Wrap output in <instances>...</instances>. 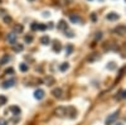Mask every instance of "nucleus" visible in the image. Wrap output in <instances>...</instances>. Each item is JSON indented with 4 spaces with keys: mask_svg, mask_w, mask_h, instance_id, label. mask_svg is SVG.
I'll return each mask as SVG.
<instances>
[{
    "mask_svg": "<svg viewBox=\"0 0 126 125\" xmlns=\"http://www.w3.org/2000/svg\"><path fill=\"white\" fill-rule=\"evenodd\" d=\"M117 116H119V112H117V111H116V112H113V114H111V115L106 119V125H111V124H113L115 121H116Z\"/></svg>",
    "mask_w": 126,
    "mask_h": 125,
    "instance_id": "f257e3e1",
    "label": "nucleus"
},
{
    "mask_svg": "<svg viewBox=\"0 0 126 125\" xmlns=\"http://www.w3.org/2000/svg\"><path fill=\"white\" fill-rule=\"evenodd\" d=\"M15 83H16V80L15 78H10V80H6V81L3 82V87L4 89H10V87H13Z\"/></svg>",
    "mask_w": 126,
    "mask_h": 125,
    "instance_id": "f03ea898",
    "label": "nucleus"
},
{
    "mask_svg": "<svg viewBox=\"0 0 126 125\" xmlns=\"http://www.w3.org/2000/svg\"><path fill=\"white\" fill-rule=\"evenodd\" d=\"M113 32L119 36H125L126 34V25H119L113 29Z\"/></svg>",
    "mask_w": 126,
    "mask_h": 125,
    "instance_id": "7ed1b4c3",
    "label": "nucleus"
},
{
    "mask_svg": "<svg viewBox=\"0 0 126 125\" xmlns=\"http://www.w3.org/2000/svg\"><path fill=\"white\" fill-rule=\"evenodd\" d=\"M44 91L42 90V89H38V90H35V92H34V97L37 99V100H42V99H44Z\"/></svg>",
    "mask_w": 126,
    "mask_h": 125,
    "instance_id": "20e7f679",
    "label": "nucleus"
},
{
    "mask_svg": "<svg viewBox=\"0 0 126 125\" xmlns=\"http://www.w3.org/2000/svg\"><path fill=\"white\" fill-rule=\"evenodd\" d=\"M6 40L9 42L10 44H14L15 42H16V34H15V33H9V34H6Z\"/></svg>",
    "mask_w": 126,
    "mask_h": 125,
    "instance_id": "39448f33",
    "label": "nucleus"
},
{
    "mask_svg": "<svg viewBox=\"0 0 126 125\" xmlns=\"http://www.w3.org/2000/svg\"><path fill=\"white\" fill-rule=\"evenodd\" d=\"M69 20H71L72 23H75V24L82 23V19L78 17V14H71V17H69Z\"/></svg>",
    "mask_w": 126,
    "mask_h": 125,
    "instance_id": "423d86ee",
    "label": "nucleus"
},
{
    "mask_svg": "<svg viewBox=\"0 0 126 125\" xmlns=\"http://www.w3.org/2000/svg\"><path fill=\"white\" fill-rule=\"evenodd\" d=\"M66 107H58V109H56L54 110V114L57 116H66Z\"/></svg>",
    "mask_w": 126,
    "mask_h": 125,
    "instance_id": "0eeeda50",
    "label": "nucleus"
},
{
    "mask_svg": "<svg viewBox=\"0 0 126 125\" xmlns=\"http://www.w3.org/2000/svg\"><path fill=\"white\" fill-rule=\"evenodd\" d=\"M76 114H77V111H76V109L75 107H68L67 110H66V115H69L71 118H75L76 116Z\"/></svg>",
    "mask_w": 126,
    "mask_h": 125,
    "instance_id": "6e6552de",
    "label": "nucleus"
},
{
    "mask_svg": "<svg viewBox=\"0 0 126 125\" xmlns=\"http://www.w3.org/2000/svg\"><path fill=\"white\" fill-rule=\"evenodd\" d=\"M67 28H68V24L64 22V20H61V22L58 23V29L59 30H67Z\"/></svg>",
    "mask_w": 126,
    "mask_h": 125,
    "instance_id": "1a4fd4ad",
    "label": "nucleus"
},
{
    "mask_svg": "<svg viewBox=\"0 0 126 125\" xmlns=\"http://www.w3.org/2000/svg\"><path fill=\"white\" fill-rule=\"evenodd\" d=\"M106 18H107L109 20H117V19L120 18V15H119V14H116V13H109Z\"/></svg>",
    "mask_w": 126,
    "mask_h": 125,
    "instance_id": "9d476101",
    "label": "nucleus"
},
{
    "mask_svg": "<svg viewBox=\"0 0 126 125\" xmlns=\"http://www.w3.org/2000/svg\"><path fill=\"white\" fill-rule=\"evenodd\" d=\"M40 43H42V44H44V46L49 44V43H50V39H49V37H48V36H43V37L40 38Z\"/></svg>",
    "mask_w": 126,
    "mask_h": 125,
    "instance_id": "9b49d317",
    "label": "nucleus"
},
{
    "mask_svg": "<svg viewBox=\"0 0 126 125\" xmlns=\"http://www.w3.org/2000/svg\"><path fill=\"white\" fill-rule=\"evenodd\" d=\"M13 49H14V52H22L23 49H24V46L23 44H16V43H14V46H13Z\"/></svg>",
    "mask_w": 126,
    "mask_h": 125,
    "instance_id": "f8f14e48",
    "label": "nucleus"
},
{
    "mask_svg": "<svg viewBox=\"0 0 126 125\" xmlns=\"http://www.w3.org/2000/svg\"><path fill=\"white\" fill-rule=\"evenodd\" d=\"M9 61H10V56H9V54H5V56H3L1 59H0V65H1V66H3V65H6Z\"/></svg>",
    "mask_w": 126,
    "mask_h": 125,
    "instance_id": "ddd939ff",
    "label": "nucleus"
},
{
    "mask_svg": "<svg viewBox=\"0 0 126 125\" xmlns=\"http://www.w3.org/2000/svg\"><path fill=\"white\" fill-rule=\"evenodd\" d=\"M52 93L54 95V97H62V89H54L53 91H52Z\"/></svg>",
    "mask_w": 126,
    "mask_h": 125,
    "instance_id": "4468645a",
    "label": "nucleus"
},
{
    "mask_svg": "<svg viewBox=\"0 0 126 125\" xmlns=\"http://www.w3.org/2000/svg\"><path fill=\"white\" fill-rule=\"evenodd\" d=\"M9 110L12 111L14 115H19V114H20V107H19V106H10Z\"/></svg>",
    "mask_w": 126,
    "mask_h": 125,
    "instance_id": "2eb2a0df",
    "label": "nucleus"
},
{
    "mask_svg": "<svg viewBox=\"0 0 126 125\" xmlns=\"http://www.w3.org/2000/svg\"><path fill=\"white\" fill-rule=\"evenodd\" d=\"M125 97H126V90H122L120 93H117L116 100H121V99H125Z\"/></svg>",
    "mask_w": 126,
    "mask_h": 125,
    "instance_id": "dca6fc26",
    "label": "nucleus"
},
{
    "mask_svg": "<svg viewBox=\"0 0 126 125\" xmlns=\"http://www.w3.org/2000/svg\"><path fill=\"white\" fill-rule=\"evenodd\" d=\"M68 67H69V65H68V63H66V62H64V63H62V65L59 66V71L64 72V71H67V70H68Z\"/></svg>",
    "mask_w": 126,
    "mask_h": 125,
    "instance_id": "f3484780",
    "label": "nucleus"
},
{
    "mask_svg": "<svg viewBox=\"0 0 126 125\" xmlns=\"http://www.w3.org/2000/svg\"><path fill=\"white\" fill-rule=\"evenodd\" d=\"M62 49V46H61V43H59V42H56V43H54V46H53V51L54 52H59Z\"/></svg>",
    "mask_w": 126,
    "mask_h": 125,
    "instance_id": "a211bd4d",
    "label": "nucleus"
},
{
    "mask_svg": "<svg viewBox=\"0 0 126 125\" xmlns=\"http://www.w3.org/2000/svg\"><path fill=\"white\" fill-rule=\"evenodd\" d=\"M98 58H100V56H98V54L93 53L91 57H88V58H87V61H88V62H93V61H96V59H98Z\"/></svg>",
    "mask_w": 126,
    "mask_h": 125,
    "instance_id": "6ab92c4d",
    "label": "nucleus"
},
{
    "mask_svg": "<svg viewBox=\"0 0 126 125\" xmlns=\"http://www.w3.org/2000/svg\"><path fill=\"white\" fill-rule=\"evenodd\" d=\"M19 70L22 71V72H27V71H28V65H25V63H20Z\"/></svg>",
    "mask_w": 126,
    "mask_h": 125,
    "instance_id": "aec40b11",
    "label": "nucleus"
},
{
    "mask_svg": "<svg viewBox=\"0 0 126 125\" xmlns=\"http://www.w3.org/2000/svg\"><path fill=\"white\" fill-rule=\"evenodd\" d=\"M23 25H20V24H18V25H15L14 27V30H15V32H18V33H22L23 32Z\"/></svg>",
    "mask_w": 126,
    "mask_h": 125,
    "instance_id": "412c9836",
    "label": "nucleus"
},
{
    "mask_svg": "<svg viewBox=\"0 0 126 125\" xmlns=\"http://www.w3.org/2000/svg\"><path fill=\"white\" fill-rule=\"evenodd\" d=\"M72 52H73V46H72V44H68L67 48H66V53H67V54H71Z\"/></svg>",
    "mask_w": 126,
    "mask_h": 125,
    "instance_id": "4be33fe9",
    "label": "nucleus"
},
{
    "mask_svg": "<svg viewBox=\"0 0 126 125\" xmlns=\"http://www.w3.org/2000/svg\"><path fill=\"white\" fill-rule=\"evenodd\" d=\"M24 40H25V43H32V42H33V37L32 36H25Z\"/></svg>",
    "mask_w": 126,
    "mask_h": 125,
    "instance_id": "5701e85b",
    "label": "nucleus"
},
{
    "mask_svg": "<svg viewBox=\"0 0 126 125\" xmlns=\"http://www.w3.org/2000/svg\"><path fill=\"white\" fill-rule=\"evenodd\" d=\"M6 101H8V100H6V97H5L4 95H0V105H4Z\"/></svg>",
    "mask_w": 126,
    "mask_h": 125,
    "instance_id": "b1692460",
    "label": "nucleus"
},
{
    "mask_svg": "<svg viewBox=\"0 0 126 125\" xmlns=\"http://www.w3.org/2000/svg\"><path fill=\"white\" fill-rule=\"evenodd\" d=\"M66 36L69 37V38H73V37H75V33H73L72 30H66Z\"/></svg>",
    "mask_w": 126,
    "mask_h": 125,
    "instance_id": "393cba45",
    "label": "nucleus"
},
{
    "mask_svg": "<svg viewBox=\"0 0 126 125\" xmlns=\"http://www.w3.org/2000/svg\"><path fill=\"white\" fill-rule=\"evenodd\" d=\"M47 29V25L44 24H38V30H46Z\"/></svg>",
    "mask_w": 126,
    "mask_h": 125,
    "instance_id": "a878e982",
    "label": "nucleus"
},
{
    "mask_svg": "<svg viewBox=\"0 0 126 125\" xmlns=\"http://www.w3.org/2000/svg\"><path fill=\"white\" fill-rule=\"evenodd\" d=\"M30 28H32V30H38V23H33L30 25Z\"/></svg>",
    "mask_w": 126,
    "mask_h": 125,
    "instance_id": "bb28decb",
    "label": "nucleus"
},
{
    "mask_svg": "<svg viewBox=\"0 0 126 125\" xmlns=\"http://www.w3.org/2000/svg\"><path fill=\"white\" fill-rule=\"evenodd\" d=\"M4 22H5V23H10V22H12V18H10L9 15H5V17H4Z\"/></svg>",
    "mask_w": 126,
    "mask_h": 125,
    "instance_id": "cd10ccee",
    "label": "nucleus"
},
{
    "mask_svg": "<svg viewBox=\"0 0 126 125\" xmlns=\"http://www.w3.org/2000/svg\"><path fill=\"white\" fill-rule=\"evenodd\" d=\"M101 38H102V33H101V32L96 33V37H94V39H96V40H100Z\"/></svg>",
    "mask_w": 126,
    "mask_h": 125,
    "instance_id": "c85d7f7f",
    "label": "nucleus"
},
{
    "mask_svg": "<svg viewBox=\"0 0 126 125\" xmlns=\"http://www.w3.org/2000/svg\"><path fill=\"white\" fill-rule=\"evenodd\" d=\"M107 68H110V70H115V63H110V65L107 66Z\"/></svg>",
    "mask_w": 126,
    "mask_h": 125,
    "instance_id": "c756f323",
    "label": "nucleus"
},
{
    "mask_svg": "<svg viewBox=\"0 0 126 125\" xmlns=\"http://www.w3.org/2000/svg\"><path fill=\"white\" fill-rule=\"evenodd\" d=\"M8 123H6V120H4V119H0V125H6Z\"/></svg>",
    "mask_w": 126,
    "mask_h": 125,
    "instance_id": "7c9ffc66",
    "label": "nucleus"
},
{
    "mask_svg": "<svg viewBox=\"0 0 126 125\" xmlns=\"http://www.w3.org/2000/svg\"><path fill=\"white\" fill-rule=\"evenodd\" d=\"M6 73H14V70L13 68H8L6 70Z\"/></svg>",
    "mask_w": 126,
    "mask_h": 125,
    "instance_id": "2f4dec72",
    "label": "nucleus"
},
{
    "mask_svg": "<svg viewBox=\"0 0 126 125\" xmlns=\"http://www.w3.org/2000/svg\"><path fill=\"white\" fill-rule=\"evenodd\" d=\"M46 81H47V83H52V82H53V78H52V77H49V78H47Z\"/></svg>",
    "mask_w": 126,
    "mask_h": 125,
    "instance_id": "473e14b6",
    "label": "nucleus"
},
{
    "mask_svg": "<svg viewBox=\"0 0 126 125\" xmlns=\"http://www.w3.org/2000/svg\"><path fill=\"white\" fill-rule=\"evenodd\" d=\"M54 25H53V23H49V25H47V28H49V29H52Z\"/></svg>",
    "mask_w": 126,
    "mask_h": 125,
    "instance_id": "72a5a7b5",
    "label": "nucleus"
},
{
    "mask_svg": "<svg viewBox=\"0 0 126 125\" xmlns=\"http://www.w3.org/2000/svg\"><path fill=\"white\" fill-rule=\"evenodd\" d=\"M4 13H5V10L4 9H0V15H3Z\"/></svg>",
    "mask_w": 126,
    "mask_h": 125,
    "instance_id": "f704fd0d",
    "label": "nucleus"
},
{
    "mask_svg": "<svg viewBox=\"0 0 126 125\" xmlns=\"http://www.w3.org/2000/svg\"><path fill=\"white\" fill-rule=\"evenodd\" d=\"M43 15H44V17H49V13H47V12H46V13H43Z\"/></svg>",
    "mask_w": 126,
    "mask_h": 125,
    "instance_id": "c9c22d12",
    "label": "nucleus"
},
{
    "mask_svg": "<svg viewBox=\"0 0 126 125\" xmlns=\"http://www.w3.org/2000/svg\"><path fill=\"white\" fill-rule=\"evenodd\" d=\"M116 125H124V124H121V123H119V124H116Z\"/></svg>",
    "mask_w": 126,
    "mask_h": 125,
    "instance_id": "e433bc0d",
    "label": "nucleus"
},
{
    "mask_svg": "<svg viewBox=\"0 0 126 125\" xmlns=\"http://www.w3.org/2000/svg\"><path fill=\"white\" fill-rule=\"evenodd\" d=\"M100 1H103V0H100Z\"/></svg>",
    "mask_w": 126,
    "mask_h": 125,
    "instance_id": "4c0bfd02",
    "label": "nucleus"
},
{
    "mask_svg": "<svg viewBox=\"0 0 126 125\" xmlns=\"http://www.w3.org/2000/svg\"><path fill=\"white\" fill-rule=\"evenodd\" d=\"M0 3H1V0H0Z\"/></svg>",
    "mask_w": 126,
    "mask_h": 125,
    "instance_id": "58836bf2",
    "label": "nucleus"
},
{
    "mask_svg": "<svg viewBox=\"0 0 126 125\" xmlns=\"http://www.w3.org/2000/svg\"><path fill=\"white\" fill-rule=\"evenodd\" d=\"M30 1H33V0H30Z\"/></svg>",
    "mask_w": 126,
    "mask_h": 125,
    "instance_id": "ea45409f",
    "label": "nucleus"
},
{
    "mask_svg": "<svg viewBox=\"0 0 126 125\" xmlns=\"http://www.w3.org/2000/svg\"><path fill=\"white\" fill-rule=\"evenodd\" d=\"M90 1H91V0H90Z\"/></svg>",
    "mask_w": 126,
    "mask_h": 125,
    "instance_id": "a19ab883",
    "label": "nucleus"
}]
</instances>
